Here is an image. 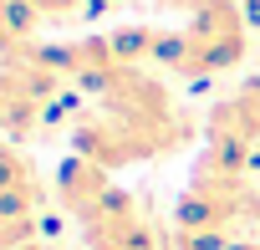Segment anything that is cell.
Returning <instances> with one entry per match:
<instances>
[{"mask_svg": "<svg viewBox=\"0 0 260 250\" xmlns=\"http://www.w3.org/2000/svg\"><path fill=\"white\" fill-rule=\"evenodd\" d=\"M250 51V21L240 0H204L199 11H189V21L179 31H164L153 67L204 82V77H224L245 61Z\"/></svg>", "mask_w": 260, "mask_h": 250, "instance_id": "6da1fadb", "label": "cell"}, {"mask_svg": "<svg viewBox=\"0 0 260 250\" xmlns=\"http://www.w3.org/2000/svg\"><path fill=\"white\" fill-rule=\"evenodd\" d=\"M77 230H82L87 250H169V235L153 225V214L138 204V194H127L117 184L87 220H77Z\"/></svg>", "mask_w": 260, "mask_h": 250, "instance_id": "7a4b0ae2", "label": "cell"}, {"mask_svg": "<svg viewBox=\"0 0 260 250\" xmlns=\"http://www.w3.org/2000/svg\"><path fill=\"white\" fill-rule=\"evenodd\" d=\"M72 153L102 164L107 174H117V169H127V164H148V159H153L148 143H143L133 128H122L117 117H107L102 107H92V112H82V117L72 122Z\"/></svg>", "mask_w": 260, "mask_h": 250, "instance_id": "3957f363", "label": "cell"}, {"mask_svg": "<svg viewBox=\"0 0 260 250\" xmlns=\"http://www.w3.org/2000/svg\"><path fill=\"white\" fill-rule=\"evenodd\" d=\"M107 189H112V174H107L102 164H92V159H82V153L61 159V169H56V204H61L72 220H87V214L107 199Z\"/></svg>", "mask_w": 260, "mask_h": 250, "instance_id": "277c9868", "label": "cell"}, {"mask_svg": "<svg viewBox=\"0 0 260 250\" xmlns=\"http://www.w3.org/2000/svg\"><path fill=\"white\" fill-rule=\"evenodd\" d=\"M41 220H46V189H11L0 194V250H26L31 240H41Z\"/></svg>", "mask_w": 260, "mask_h": 250, "instance_id": "5b68a950", "label": "cell"}, {"mask_svg": "<svg viewBox=\"0 0 260 250\" xmlns=\"http://www.w3.org/2000/svg\"><path fill=\"white\" fill-rule=\"evenodd\" d=\"M41 179H36V164L0 133V194H11V189H36Z\"/></svg>", "mask_w": 260, "mask_h": 250, "instance_id": "8992f818", "label": "cell"}, {"mask_svg": "<svg viewBox=\"0 0 260 250\" xmlns=\"http://www.w3.org/2000/svg\"><path fill=\"white\" fill-rule=\"evenodd\" d=\"M26 6H31L46 26H67V21L87 16V0H26Z\"/></svg>", "mask_w": 260, "mask_h": 250, "instance_id": "52a82bcc", "label": "cell"}, {"mask_svg": "<svg viewBox=\"0 0 260 250\" xmlns=\"http://www.w3.org/2000/svg\"><path fill=\"white\" fill-rule=\"evenodd\" d=\"M245 230L260 235V184H250V204H245Z\"/></svg>", "mask_w": 260, "mask_h": 250, "instance_id": "ba28073f", "label": "cell"}, {"mask_svg": "<svg viewBox=\"0 0 260 250\" xmlns=\"http://www.w3.org/2000/svg\"><path fill=\"white\" fill-rule=\"evenodd\" d=\"M117 6H127V0H87V16H102V11H117Z\"/></svg>", "mask_w": 260, "mask_h": 250, "instance_id": "9c48e42d", "label": "cell"}, {"mask_svg": "<svg viewBox=\"0 0 260 250\" xmlns=\"http://www.w3.org/2000/svg\"><path fill=\"white\" fill-rule=\"evenodd\" d=\"M245 6V21H250V31H260V0H240Z\"/></svg>", "mask_w": 260, "mask_h": 250, "instance_id": "30bf717a", "label": "cell"}, {"mask_svg": "<svg viewBox=\"0 0 260 250\" xmlns=\"http://www.w3.org/2000/svg\"><path fill=\"white\" fill-rule=\"evenodd\" d=\"M158 6H169V11H199L204 0H158Z\"/></svg>", "mask_w": 260, "mask_h": 250, "instance_id": "8fae6325", "label": "cell"}, {"mask_svg": "<svg viewBox=\"0 0 260 250\" xmlns=\"http://www.w3.org/2000/svg\"><path fill=\"white\" fill-rule=\"evenodd\" d=\"M230 250H260V235H250V240H235Z\"/></svg>", "mask_w": 260, "mask_h": 250, "instance_id": "7c38bea8", "label": "cell"}, {"mask_svg": "<svg viewBox=\"0 0 260 250\" xmlns=\"http://www.w3.org/2000/svg\"><path fill=\"white\" fill-rule=\"evenodd\" d=\"M26 250H67V245H56V240H31Z\"/></svg>", "mask_w": 260, "mask_h": 250, "instance_id": "4fadbf2b", "label": "cell"}, {"mask_svg": "<svg viewBox=\"0 0 260 250\" xmlns=\"http://www.w3.org/2000/svg\"><path fill=\"white\" fill-rule=\"evenodd\" d=\"M255 169H260V143H255Z\"/></svg>", "mask_w": 260, "mask_h": 250, "instance_id": "5bb4252c", "label": "cell"}]
</instances>
